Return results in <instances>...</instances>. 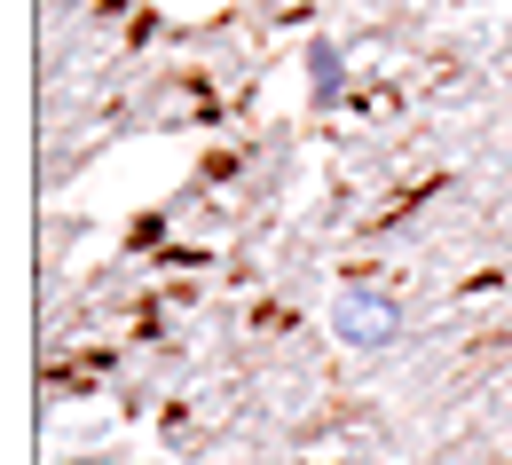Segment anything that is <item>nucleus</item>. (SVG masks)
I'll use <instances>...</instances> for the list:
<instances>
[{
    "label": "nucleus",
    "instance_id": "f257e3e1",
    "mask_svg": "<svg viewBox=\"0 0 512 465\" xmlns=\"http://www.w3.org/2000/svg\"><path fill=\"white\" fill-rule=\"evenodd\" d=\"M394 300H379V292H355V300H339V339H355V347H386L394 339Z\"/></svg>",
    "mask_w": 512,
    "mask_h": 465
}]
</instances>
